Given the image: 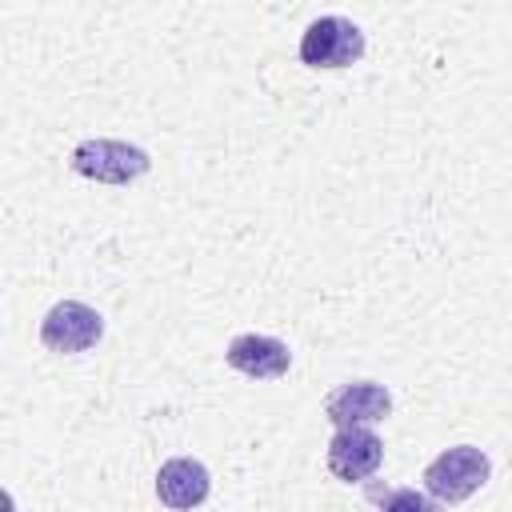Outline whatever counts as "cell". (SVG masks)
<instances>
[{
	"label": "cell",
	"mask_w": 512,
	"mask_h": 512,
	"mask_svg": "<svg viewBox=\"0 0 512 512\" xmlns=\"http://www.w3.org/2000/svg\"><path fill=\"white\" fill-rule=\"evenodd\" d=\"M492 476V460L484 448L476 444H456V448H444L428 468H424V488L432 500L440 504H460L468 500L472 492H480Z\"/></svg>",
	"instance_id": "obj_1"
},
{
	"label": "cell",
	"mask_w": 512,
	"mask_h": 512,
	"mask_svg": "<svg viewBox=\"0 0 512 512\" xmlns=\"http://www.w3.org/2000/svg\"><path fill=\"white\" fill-rule=\"evenodd\" d=\"M72 172L100 184H132L152 168V156L124 140H84L72 148Z\"/></svg>",
	"instance_id": "obj_2"
},
{
	"label": "cell",
	"mask_w": 512,
	"mask_h": 512,
	"mask_svg": "<svg viewBox=\"0 0 512 512\" xmlns=\"http://www.w3.org/2000/svg\"><path fill=\"white\" fill-rule=\"evenodd\" d=\"M364 56V32L348 16H320L300 36V60L308 68H348Z\"/></svg>",
	"instance_id": "obj_3"
},
{
	"label": "cell",
	"mask_w": 512,
	"mask_h": 512,
	"mask_svg": "<svg viewBox=\"0 0 512 512\" xmlns=\"http://www.w3.org/2000/svg\"><path fill=\"white\" fill-rule=\"evenodd\" d=\"M104 336V316L80 300H60L40 320V340L48 352H88Z\"/></svg>",
	"instance_id": "obj_4"
},
{
	"label": "cell",
	"mask_w": 512,
	"mask_h": 512,
	"mask_svg": "<svg viewBox=\"0 0 512 512\" xmlns=\"http://www.w3.org/2000/svg\"><path fill=\"white\" fill-rule=\"evenodd\" d=\"M392 412V396L376 380H348L324 400V416L336 428H368Z\"/></svg>",
	"instance_id": "obj_5"
},
{
	"label": "cell",
	"mask_w": 512,
	"mask_h": 512,
	"mask_svg": "<svg viewBox=\"0 0 512 512\" xmlns=\"http://www.w3.org/2000/svg\"><path fill=\"white\" fill-rule=\"evenodd\" d=\"M384 460V444L372 428H336V436L328 440V472L336 480H368Z\"/></svg>",
	"instance_id": "obj_6"
},
{
	"label": "cell",
	"mask_w": 512,
	"mask_h": 512,
	"mask_svg": "<svg viewBox=\"0 0 512 512\" xmlns=\"http://www.w3.org/2000/svg\"><path fill=\"white\" fill-rule=\"evenodd\" d=\"M212 492V476L200 460L192 456H176V460H164L160 472H156V496L164 508L172 512H192L208 500Z\"/></svg>",
	"instance_id": "obj_7"
},
{
	"label": "cell",
	"mask_w": 512,
	"mask_h": 512,
	"mask_svg": "<svg viewBox=\"0 0 512 512\" xmlns=\"http://www.w3.org/2000/svg\"><path fill=\"white\" fill-rule=\"evenodd\" d=\"M224 360H228L236 372L252 376V380H276V376H284V372H288L292 352H288V344H284V340H276V336L244 332V336H236V340L228 344Z\"/></svg>",
	"instance_id": "obj_8"
},
{
	"label": "cell",
	"mask_w": 512,
	"mask_h": 512,
	"mask_svg": "<svg viewBox=\"0 0 512 512\" xmlns=\"http://www.w3.org/2000/svg\"><path fill=\"white\" fill-rule=\"evenodd\" d=\"M380 512H440V500H432V496H424V492H416V488H396V492L384 500Z\"/></svg>",
	"instance_id": "obj_9"
}]
</instances>
